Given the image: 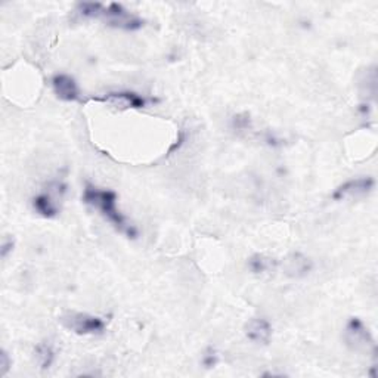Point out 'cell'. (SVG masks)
Returning <instances> with one entry per match:
<instances>
[{"instance_id":"obj_2","label":"cell","mask_w":378,"mask_h":378,"mask_svg":"<svg viewBox=\"0 0 378 378\" xmlns=\"http://www.w3.org/2000/svg\"><path fill=\"white\" fill-rule=\"evenodd\" d=\"M65 193H67V185L64 182L61 181L50 182L46 186L45 191H42L31 200L34 212L46 219L57 217L61 212L59 202Z\"/></svg>"},{"instance_id":"obj_16","label":"cell","mask_w":378,"mask_h":378,"mask_svg":"<svg viewBox=\"0 0 378 378\" xmlns=\"http://www.w3.org/2000/svg\"><path fill=\"white\" fill-rule=\"evenodd\" d=\"M234 129L236 130H246L250 126V117L247 114L243 115H235L234 117V122H232Z\"/></svg>"},{"instance_id":"obj_12","label":"cell","mask_w":378,"mask_h":378,"mask_svg":"<svg viewBox=\"0 0 378 378\" xmlns=\"http://www.w3.org/2000/svg\"><path fill=\"white\" fill-rule=\"evenodd\" d=\"M34 356H36V360H38L40 370L45 371V370H49L50 367H52L57 352H55V348H54L52 343L42 341L36 346V349H34Z\"/></svg>"},{"instance_id":"obj_6","label":"cell","mask_w":378,"mask_h":378,"mask_svg":"<svg viewBox=\"0 0 378 378\" xmlns=\"http://www.w3.org/2000/svg\"><path fill=\"white\" fill-rule=\"evenodd\" d=\"M93 101L102 102V104H107V105H111L120 110H141V108H145L149 102H152V99L145 98L132 91L108 92L101 98H93Z\"/></svg>"},{"instance_id":"obj_4","label":"cell","mask_w":378,"mask_h":378,"mask_svg":"<svg viewBox=\"0 0 378 378\" xmlns=\"http://www.w3.org/2000/svg\"><path fill=\"white\" fill-rule=\"evenodd\" d=\"M345 341L355 352H371L372 355L377 353V343L371 331L368 330V326L364 323V321L356 316L350 318L346 323Z\"/></svg>"},{"instance_id":"obj_1","label":"cell","mask_w":378,"mask_h":378,"mask_svg":"<svg viewBox=\"0 0 378 378\" xmlns=\"http://www.w3.org/2000/svg\"><path fill=\"white\" fill-rule=\"evenodd\" d=\"M83 202L91 205L104 216L111 225L118 231L126 234L129 238H136L137 231L127 222L125 214L117 209V194L111 189H101L88 183L83 189Z\"/></svg>"},{"instance_id":"obj_11","label":"cell","mask_w":378,"mask_h":378,"mask_svg":"<svg viewBox=\"0 0 378 378\" xmlns=\"http://www.w3.org/2000/svg\"><path fill=\"white\" fill-rule=\"evenodd\" d=\"M248 269L254 275H265L270 273L278 266V262L273 259L270 256L262 254V253H256L248 259Z\"/></svg>"},{"instance_id":"obj_14","label":"cell","mask_w":378,"mask_h":378,"mask_svg":"<svg viewBox=\"0 0 378 378\" xmlns=\"http://www.w3.org/2000/svg\"><path fill=\"white\" fill-rule=\"evenodd\" d=\"M201 362L205 368H214L219 364V353L216 352L214 348H207V350L204 352Z\"/></svg>"},{"instance_id":"obj_7","label":"cell","mask_w":378,"mask_h":378,"mask_svg":"<svg viewBox=\"0 0 378 378\" xmlns=\"http://www.w3.org/2000/svg\"><path fill=\"white\" fill-rule=\"evenodd\" d=\"M374 186H375V179L371 176L355 178L346 181L345 183H341L338 188H336V191L333 193L331 197L336 201H343L349 197H364L372 191Z\"/></svg>"},{"instance_id":"obj_8","label":"cell","mask_w":378,"mask_h":378,"mask_svg":"<svg viewBox=\"0 0 378 378\" xmlns=\"http://www.w3.org/2000/svg\"><path fill=\"white\" fill-rule=\"evenodd\" d=\"M284 273L290 278H303L314 269V262L303 253H290L282 262Z\"/></svg>"},{"instance_id":"obj_13","label":"cell","mask_w":378,"mask_h":378,"mask_svg":"<svg viewBox=\"0 0 378 378\" xmlns=\"http://www.w3.org/2000/svg\"><path fill=\"white\" fill-rule=\"evenodd\" d=\"M104 6V4L99 2H81L77 5V12L83 18H101Z\"/></svg>"},{"instance_id":"obj_9","label":"cell","mask_w":378,"mask_h":378,"mask_svg":"<svg viewBox=\"0 0 378 378\" xmlns=\"http://www.w3.org/2000/svg\"><path fill=\"white\" fill-rule=\"evenodd\" d=\"M52 89L58 99L64 102H76L80 99V89L74 77L68 74H55L52 77Z\"/></svg>"},{"instance_id":"obj_17","label":"cell","mask_w":378,"mask_h":378,"mask_svg":"<svg viewBox=\"0 0 378 378\" xmlns=\"http://www.w3.org/2000/svg\"><path fill=\"white\" fill-rule=\"evenodd\" d=\"M13 247H15L13 238L6 236L2 241V248H0V256H2V259H6V257L13 251Z\"/></svg>"},{"instance_id":"obj_5","label":"cell","mask_w":378,"mask_h":378,"mask_svg":"<svg viewBox=\"0 0 378 378\" xmlns=\"http://www.w3.org/2000/svg\"><path fill=\"white\" fill-rule=\"evenodd\" d=\"M101 18L104 20L110 27L120 28L125 31H136L144 27V20L137 15L130 13L123 5L108 4L104 6Z\"/></svg>"},{"instance_id":"obj_15","label":"cell","mask_w":378,"mask_h":378,"mask_svg":"<svg viewBox=\"0 0 378 378\" xmlns=\"http://www.w3.org/2000/svg\"><path fill=\"white\" fill-rule=\"evenodd\" d=\"M12 367V359L6 350L0 352V377H5Z\"/></svg>"},{"instance_id":"obj_3","label":"cell","mask_w":378,"mask_h":378,"mask_svg":"<svg viewBox=\"0 0 378 378\" xmlns=\"http://www.w3.org/2000/svg\"><path fill=\"white\" fill-rule=\"evenodd\" d=\"M59 321L68 331L77 336H99L107 328L104 318L86 312H65Z\"/></svg>"},{"instance_id":"obj_10","label":"cell","mask_w":378,"mask_h":378,"mask_svg":"<svg viewBox=\"0 0 378 378\" xmlns=\"http://www.w3.org/2000/svg\"><path fill=\"white\" fill-rule=\"evenodd\" d=\"M244 334L257 345H269L272 338V325L265 318H251L244 325Z\"/></svg>"}]
</instances>
